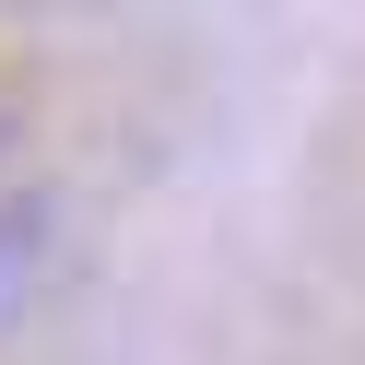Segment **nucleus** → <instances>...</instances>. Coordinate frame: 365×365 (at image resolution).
<instances>
[{
    "instance_id": "f257e3e1",
    "label": "nucleus",
    "mask_w": 365,
    "mask_h": 365,
    "mask_svg": "<svg viewBox=\"0 0 365 365\" xmlns=\"http://www.w3.org/2000/svg\"><path fill=\"white\" fill-rule=\"evenodd\" d=\"M48 200H36V189H12V200H0V330H12V318H24L36 307V283H48Z\"/></svg>"
}]
</instances>
